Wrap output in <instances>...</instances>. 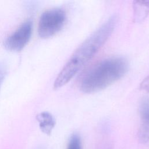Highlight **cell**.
<instances>
[{
  "mask_svg": "<svg viewBox=\"0 0 149 149\" xmlns=\"http://www.w3.org/2000/svg\"><path fill=\"white\" fill-rule=\"evenodd\" d=\"M66 13L61 8L47 10L41 15L38 25V33L42 38L51 37L59 32L64 26Z\"/></svg>",
  "mask_w": 149,
  "mask_h": 149,
  "instance_id": "3",
  "label": "cell"
},
{
  "mask_svg": "<svg viewBox=\"0 0 149 149\" xmlns=\"http://www.w3.org/2000/svg\"><path fill=\"white\" fill-rule=\"evenodd\" d=\"M102 149H109V147H105V148H102Z\"/></svg>",
  "mask_w": 149,
  "mask_h": 149,
  "instance_id": "11",
  "label": "cell"
},
{
  "mask_svg": "<svg viewBox=\"0 0 149 149\" xmlns=\"http://www.w3.org/2000/svg\"><path fill=\"white\" fill-rule=\"evenodd\" d=\"M37 119L41 130L46 133H50L55 124L53 116L48 112H42L37 115Z\"/></svg>",
  "mask_w": 149,
  "mask_h": 149,
  "instance_id": "7",
  "label": "cell"
},
{
  "mask_svg": "<svg viewBox=\"0 0 149 149\" xmlns=\"http://www.w3.org/2000/svg\"><path fill=\"white\" fill-rule=\"evenodd\" d=\"M133 6L134 21L136 23L143 22L149 13V1H135Z\"/></svg>",
  "mask_w": 149,
  "mask_h": 149,
  "instance_id": "6",
  "label": "cell"
},
{
  "mask_svg": "<svg viewBox=\"0 0 149 149\" xmlns=\"http://www.w3.org/2000/svg\"><path fill=\"white\" fill-rule=\"evenodd\" d=\"M117 22L118 17L112 16L81 43L56 77L54 89L59 88L68 83L94 56L111 36Z\"/></svg>",
  "mask_w": 149,
  "mask_h": 149,
  "instance_id": "1",
  "label": "cell"
},
{
  "mask_svg": "<svg viewBox=\"0 0 149 149\" xmlns=\"http://www.w3.org/2000/svg\"><path fill=\"white\" fill-rule=\"evenodd\" d=\"M140 88L141 90L149 93V75L140 83Z\"/></svg>",
  "mask_w": 149,
  "mask_h": 149,
  "instance_id": "10",
  "label": "cell"
},
{
  "mask_svg": "<svg viewBox=\"0 0 149 149\" xmlns=\"http://www.w3.org/2000/svg\"><path fill=\"white\" fill-rule=\"evenodd\" d=\"M7 73V66L3 62H0V89Z\"/></svg>",
  "mask_w": 149,
  "mask_h": 149,
  "instance_id": "9",
  "label": "cell"
},
{
  "mask_svg": "<svg viewBox=\"0 0 149 149\" xmlns=\"http://www.w3.org/2000/svg\"><path fill=\"white\" fill-rule=\"evenodd\" d=\"M32 31V21L26 20L6 38L3 42L4 47L9 51H20L29 41Z\"/></svg>",
  "mask_w": 149,
  "mask_h": 149,
  "instance_id": "4",
  "label": "cell"
},
{
  "mask_svg": "<svg viewBox=\"0 0 149 149\" xmlns=\"http://www.w3.org/2000/svg\"><path fill=\"white\" fill-rule=\"evenodd\" d=\"M129 63L122 56H113L98 62L86 72L79 83L84 93L101 91L121 79L127 72Z\"/></svg>",
  "mask_w": 149,
  "mask_h": 149,
  "instance_id": "2",
  "label": "cell"
},
{
  "mask_svg": "<svg viewBox=\"0 0 149 149\" xmlns=\"http://www.w3.org/2000/svg\"><path fill=\"white\" fill-rule=\"evenodd\" d=\"M140 126L138 132L139 140L143 143L149 141V97H144L139 104Z\"/></svg>",
  "mask_w": 149,
  "mask_h": 149,
  "instance_id": "5",
  "label": "cell"
},
{
  "mask_svg": "<svg viewBox=\"0 0 149 149\" xmlns=\"http://www.w3.org/2000/svg\"><path fill=\"white\" fill-rule=\"evenodd\" d=\"M66 149H81L80 138L78 134H73L71 136Z\"/></svg>",
  "mask_w": 149,
  "mask_h": 149,
  "instance_id": "8",
  "label": "cell"
}]
</instances>
